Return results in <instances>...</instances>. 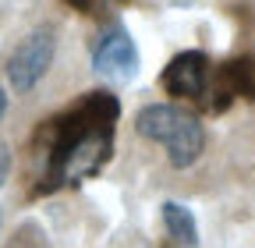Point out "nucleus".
<instances>
[{"instance_id": "6e6552de", "label": "nucleus", "mask_w": 255, "mask_h": 248, "mask_svg": "<svg viewBox=\"0 0 255 248\" xmlns=\"http://www.w3.org/2000/svg\"><path fill=\"white\" fill-rule=\"evenodd\" d=\"M68 4H71L75 11H82V14H100V11L107 7V0H68Z\"/></svg>"}, {"instance_id": "9d476101", "label": "nucleus", "mask_w": 255, "mask_h": 248, "mask_svg": "<svg viewBox=\"0 0 255 248\" xmlns=\"http://www.w3.org/2000/svg\"><path fill=\"white\" fill-rule=\"evenodd\" d=\"M4 110H7V96H4V89H0V117H4Z\"/></svg>"}, {"instance_id": "f03ea898", "label": "nucleus", "mask_w": 255, "mask_h": 248, "mask_svg": "<svg viewBox=\"0 0 255 248\" xmlns=\"http://www.w3.org/2000/svg\"><path fill=\"white\" fill-rule=\"evenodd\" d=\"M135 128L142 138L156 142L167 149V160L174 167H191L202 156V145H206V131H202V121L174 103H152L135 117Z\"/></svg>"}, {"instance_id": "0eeeda50", "label": "nucleus", "mask_w": 255, "mask_h": 248, "mask_svg": "<svg viewBox=\"0 0 255 248\" xmlns=\"http://www.w3.org/2000/svg\"><path fill=\"white\" fill-rule=\"evenodd\" d=\"M163 224H167V234L174 241H181L184 248H195L199 245V224H195V216H191L188 206L163 202Z\"/></svg>"}, {"instance_id": "20e7f679", "label": "nucleus", "mask_w": 255, "mask_h": 248, "mask_svg": "<svg viewBox=\"0 0 255 248\" xmlns=\"http://www.w3.org/2000/svg\"><path fill=\"white\" fill-rule=\"evenodd\" d=\"M53 53H57V36L53 28H36V32H28L14 53L7 57V78L18 92H28L32 85H36L46 68L53 64Z\"/></svg>"}, {"instance_id": "423d86ee", "label": "nucleus", "mask_w": 255, "mask_h": 248, "mask_svg": "<svg viewBox=\"0 0 255 248\" xmlns=\"http://www.w3.org/2000/svg\"><path fill=\"white\" fill-rule=\"evenodd\" d=\"M234 100H255V57H231L227 64L213 68L209 85V114H223Z\"/></svg>"}, {"instance_id": "f257e3e1", "label": "nucleus", "mask_w": 255, "mask_h": 248, "mask_svg": "<svg viewBox=\"0 0 255 248\" xmlns=\"http://www.w3.org/2000/svg\"><path fill=\"white\" fill-rule=\"evenodd\" d=\"M117 117L121 103L103 89L82 92L71 107L46 117L28 142V152L36 160L32 192L50 195L60 188H75V184L100 174L114 152Z\"/></svg>"}, {"instance_id": "7ed1b4c3", "label": "nucleus", "mask_w": 255, "mask_h": 248, "mask_svg": "<svg viewBox=\"0 0 255 248\" xmlns=\"http://www.w3.org/2000/svg\"><path fill=\"white\" fill-rule=\"evenodd\" d=\"M163 89L177 100H188L206 110L209 103V85H213V64L202 50H184L177 57H170V64L163 68Z\"/></svg>"}, {"instance_id": "39448f33", "label": "nucleus", "mask_w": 255, "mask_h": 248, "mask_svg": "<svg viewBox=\"0 0 255 248\" xmlns=\"http://www.w3.org/2000/svg\"><path fill=\"white\" fill-rule=\"evenodd\" d=\"M92 68L100 71L103 78H110V82L135 78V71H138V50H135L131 32H128L121 21H110L103 28L100 43L92 46Z\"/></svg>"}, {"instance_id": "1a4fd4ad", "label": "nucleus", "mask_w": 255, "mask_h": 248, "mask_svg": "<svg viewBox=\"0 0 255 248\" xmlns=\"http://www.w3.org/2000/svg\"><path fill=\"white\" fill-rule=\"evenodd\" d=\"M11 177V149L0 142V188H4V181Z\"/></svg>"}, {"instance_id": "9b49d317", "label": "nucleus", "mask_w": 255, "mask_h": 248, "mask_svg": "<svg viewBox=\"0 0 255 248\" xmlns=\"http://www.w3.org/2000/svg\"><path fill=\"white\" fill-rule=\"evenodd\" d=\"M107 4H128V0H107Z\"/></svg>"}]
</instances>
